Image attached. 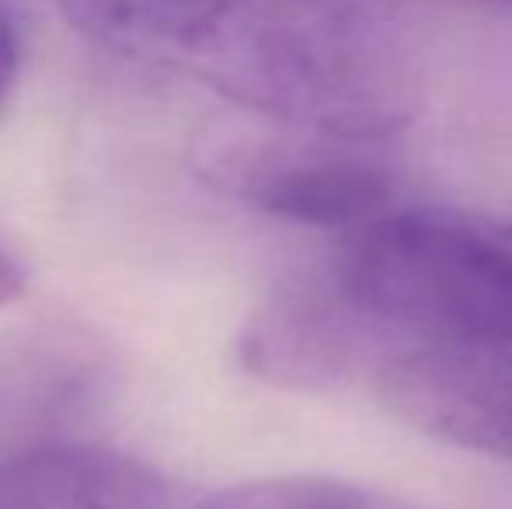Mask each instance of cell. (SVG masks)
Listing matches in <instances>:
<instances>
[{"mask_svg":"<svg viewBox=\"0 0 512 509\" xmlns=\"http://www.w3.org/2000/svg\"><path fill=\"white\" fill-rule=\"evenodd\" d=\"M366 377L401 346L512 339V220L467 206H391L342 234L324 283Z\"/></svg>","mask_w":512,"mask_h":509,"instance_id":"6da1fadb","label":"cell"},{"mask_svg":"<svg viewBox=\"0 0 512 509\" xmlns=\"http://www.w3.org/2000/svg\"><path fill=\"white\" fill-rule=\"evenodd\" d=\"M366 377L408 426L450 447L512 461V339L401 346Z\"/></svg>","mask_w":512,"mask_h":509,"instance_id":"7a4b0ae2","label":"cell"},{"mask_svg":"<svg viewBox=\"0 0 512 509\" xmlns=\"http://www.w3.org/2000/svg\"><path fill=\"white\" fill-rule=\"evenodd\" d=\"M359 140L251 143L216 154L209 175L255 210L321 231H352L394 206V175Z\"/></svg>","mask_w":512,"mask_h":509,"instance_id":"3957f363","label":"cell"},{"mask_svg":"<svg viewBox=\"0 0 512 509\" xmlns=\"http://www.w3.org/2000/svg\"><path fill=\"white\" fill-rule=\"evenodd\" d=\"M0 509H171V489L136 457L60 440L0 471Z\"/></svg>","mask_w":512,"mask_h":509,"instance_id":"277c9868","label":"cell"},{"mask_svg":"<svg viewBox=\"0 0 512 509\" xmlns=\"http://www.w3.org/2000/svg\"><path fill=\"white\" fill-rule=\"evenodd\" d=\"M56 342L32 346L0 360V471L18 457L67 440L63 426L84 405L91 387V360H77Z\"/></svg>","mask_w":512,"mask_h":509,"instance_id":"5b68a950","label":"cell"},{"mask_svg":"<svg viewBox=\"0 0 512 509\" xmlns=\"http://www.w3.org/2000/svg\"><path fill=\"white\" fill-rule=\"evenodd\" d=\"M74 32L108 53L182 70L227 0H56Z\"/></svg>","mask_w":512,"mask_h":509,"instance_id":"8992f818","label":"cell"},{"mask_svg":"<svg viewBox=\"0 0 512 509\" xmlns=\"http://www.w3.org/2000/svg\"><path fill=\"white\" fill-rule=\"evenodd\" d=\"M192 509H422L408 499L370 485L338 482V478L290 475L244 482L206 496Z\"/></svg>","mask_w":512,"mask_h":509,"instance_id":"52a82bcc","label":"cell"},{"mask_svg":"<svg viewBox=\"0 0 512 509\" xmlns=\"http://www.w3.org/2000/svg\"><path fill=\"white\" fill-rule=\"evenodd\" d=\"M21 60H25V42H21V28L7 7H0V109L11 98L14 84L21 77Z\"/></svg>","mask_w":512,"mask_h":509,"instance_id":"ba28073f","label":"cell"},{"mask_svg":"<svg viewBox=\"0 0 512 509\" xmlns=\"http://www.w3.org/2000/svg\"><path fill=\"white\" fill-rule=\"evenodd\" d=\"M21 286H25V276H21V269L4 252H0V304H7V300L18 297Z\"/></svg>","mask_w":512,"mask_h":509,"instance_id":"9c48e42d","label":"cell"},{"mask_svg":"<svg viewBox=\"0 0 512 509\" xmlns=\"http://www.w3.org/2000/svg\"><path fill=\"white\" fill-rule=\"evenodd\" d=\"M474 4H485V7H495V11L512 14V0H474Z\"/></svg>","mask_w":512,"mask_h":509,"instance_id":"30bf717a","label":"cell"}]
</instances>
